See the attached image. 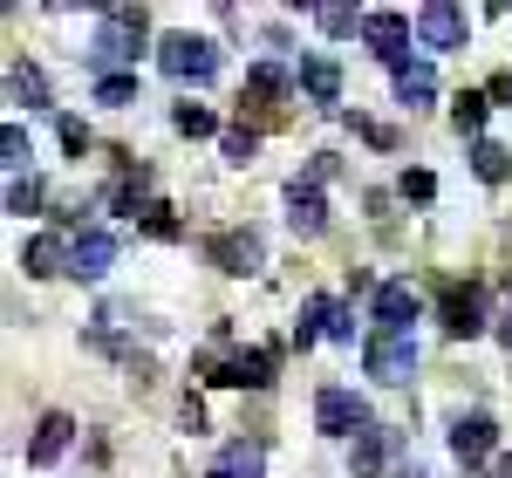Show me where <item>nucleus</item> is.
Returning a JSON list of instances; mask_svg holds the SVG:
<instances>
[{
    "mask_svg": "<svg viewBox=\"0 0 512 478\" xmlns=\"http://www.w3.org/2000/svg\"><path fill=\"white\" fill-rule=\"evenodd\" d=\"M315 28L321 35H349V28H362V14L355 7H315Z\"/></svg>",
    "mask_w": 512,
    "mask_h": 478,
    "instance_id": "c756f323",
    "label": "nucleus"
},
{
    "mask_svg": "<svg viewBox=\"0 0 512 478\" xmlns=\"http://www.w3.org/2000/svg\"><path fill=\"white\" fill-rule=\"evenodd\" d=\"M328 342H355V321H349L342 301H335V315H328Z\"/></svg>",
    "mask_w": 512,
    "mask_h": 478,
    "instance_id": "72a5a7b5",
    "label": "nucleus"
},
{
    "mask_svg": "<svg viewBox=\"0 0 512 478\" xmlns=\"http://www.w3.org/2000/svg\"><path fill=\"white\" fill-rule=\"evenodd\" d=\"M35 205H41V185H35V178H7V212H14V219H28Z\"/></svg>",
    "mask_w": 512,
    "mask_h": 478,
    "instance_id": "cd10ccee",
    "label": "nucleus"
},
{
    "mask_svg": "<svg viewBox=\"0 0 512 478\" xmlns=\"http://www.w3.org/2000/svg\"><path fill=\"white\" fill-rule=\"evenodd\" d=\"M301 89H308L315 103H335V96H342V69H335L328 55H308V62H301Z\"/></svg>",
    "mask_w": 512,
    "mask_h": 478,
    "instance_id": "a211bd4d",
    "label": "nucleus"
},
{
    "mask_svg": "<svg viewBox=\"0 0 512 478\" xmlns=\"http://www.w3.org/2000/svg\"><path fill=\"white\" fill-rule=\"evenodd\" d=\"M212 383H233V390H267L274 383V349H246V356H233Z\"/></svg>",
    "mask_w": 512,
    "mask_h": 478,
    "instance_id": "4468645a",
    "label": "nucleus"
},
{
    "mask_svg": "<svg viewBox=\"0 0 512 478\" xmlns=\"http://www.w3.org/2000/svg\"><path fill=\"white\" fill-rule=\"evenodd\" d=\"M130 96H137V69H123V76H96V103H130Z\"/></svg>",
    "mask_w": 512,
    "mask_h": 478,
    "instance_id": "bb28decb",
    "label": "nucleus"
},
{
    "mask_svg": "<svg viewBox=\"0 0 512 478\" xmlns=\"http://www.w3.org/2000/svg\"><path fill=\"white\" fill-rule=\"evenodd\" d=\"M158 69L171 82H212V76H219V41H205V35H164L158 41Z\"/></svg>",
    "mask_w": 512,
    "mask_h": 478,
    "instance_id": "f03ea898",
    "label": "nucleus"
},
{
    "mask_svg": "<svg viewBox=\"0 0 512 478\" xmlns=\"http://www.w3.org/2000/svg\"><path fill=\"white\" fill-rule=\"evenodd\" d=\"M362 369H369L376 383H410V376H417V342H410V335H390V328H376V335L362 342Z\"/></svg>",
    "mask_w": 512,
    "mask_h": 478,
    "instance_id": "7ed1b4c3",
    "label": "nucleus"
},
{
    "mask_svg": "<svg viewBox=\"0 0 512 478\" xmlns=\"http://www.w3.org/2000/svg\"><path fill=\"white\" fill-rule=\"evenodd\" d=\"M212 260H219L226 274H253V267H260V233H219L212 239Z\"/></svg>",
    "mask_w": 512,
    "mask_h": 478,
    "instance_id": "dca6fc26",
    "label": "nucleus"
},
{
    "mask_svg": "<svg viewBox=\"0 0 512 478\" xmlns=\"http://www.w3.org/2000/svg\"><path fill=\"white\" fill-rule=\"evenodd\" d=\"M396 96L410 103V110H424L437 96V76H431V62H396Z\"/></svg>",
    "mask_w": 512,
    "mask_h": 478,
    "instance_id": "f3484780",
    "label": "nucleus"
},
{
    "mask_svg": "<svg viewBox=\"0 0 512 478\" xmlns=\"http://www.w3.org/2000/svg\"><path fill=\"white\" fill-rule=\"evenodd\" d=\"M110 260H117V233H103V226L76 233V253H69V274H76V280H103V274H110Z\"/></svg>",
    "mask_w": 512,
    "mask_h": 478,
    "instance_id": "f8f14e48",
    "label": "nucleus"
},
{
    "mask_svg": "<svg viewBox=\"0 0 512 478\" xmlns=\"http://www.w3.org/2000/svg\"><path fill=\"white\" fill-rule=\"evenodd\" d=\"M390 478H417V472H390Z\"/></svg>",
    "mask_w": 512,
    "mask_h": 478,
    "instance_id": "e433bc0d",
    "label": "nucleus"
},
{
    "mask_svg": "<svg viewBox=\"0 0 512 478\" xmlns=\"http://www.w3.org/2000/svg\"><path fill=\"white\" fill-rule=\"evenodd\" d=\"M492 328H499V342H506V349H512V308H506V315H499V321H492Z\"/></svg>",
    "mask_w": 512,
    "mask_h": 478,
    "instance_id": "f704fd0d",
    "label": "nucleus"
},
{
    "mask_svg": "<svg viewBox=\"0 0 512 478\" xmlns=\"http://www.w3.org/2000/svg\"><path fill=\"white\" fill-rule=\"evenodd\" d=\"M69 438H76V417H69V410H48L35 424V438H28V465H55V458L69 451Z\"/></svg>",
    "mask_w": 512,
    "mask_h": 478,
    "instance_id": "ddd939ff",
    "label": "nucleus"
},
{
    "mask_svg": "<svg viewBox=\"0 0 512 478\" xmlns=\"http://www.w3.org/2000/svg\"><path fill=\"white\" fill-rule=\"evenodd\" d=\"M219 151H226V164H253V151H260V130H246V123H233V130L219 137Z\"/></svg>",
    "mask_w": 512,
    "mask_h": 478,
    "instance_id": "a878e982",
    "label": "nucleus"
},
{
    "mask_svg": "<svg viewBox=\"0 0 512 478\" xmlns=\"http://www.w3.org/2000/svg\"><path fill=\"white\" fill-rule=\"evenodd\" d=\"M144 226L158 239H178V219H171V205H144Z\"/></svg>",
    "mask_w": 512,
    "mask_h": 478,
    "instance_id": "2f4dec72",
    "label": "nucleus"
},
{
    "mask_svg": "<svg viewBox=\"0 0 512 478\" xmlns=\"http://www.w3.org/2000/svg\"><path fill=\"white\" fill-rule=\"evenodd\" d=\"M437 321H444V335H451V342L485 335V294H478V287H451V294H444V308H437Z\"/></svg>",
    "mask_w": 512,
    "mask_h": 478,
    "instance_id": "6e6552de",
    "label": "nucleus"
},
{
    "mask_svg": "<svg viewBox=\"0 0 512 478\" xmlns=\"http://www.w3.org/2000/svg\"><path fill=\"white\" fill-rule=\"evenodd\" d=\"M171 123H178L185 137H226V130H219V117H212L205 103H178V110H171Z\"/></svg>",
    "mask_w": 512,
    "mask_h": 478,
    "instance_id": "b1692460",
    "label": "nucleus"
},
{
    "mask_svg": "<svg viewBox=\"0 0 512 478\" xmlns=\"http://www.w3.org/2000/svg\"><path fill=\"white\" fill-rule=\"evenodd\" d=\"M396 444H403V431H390V424H369V431L349 444L355 478H383V472H390V458H396Z\"/></svg>",
    "mask_w": 512,
    "mask_h": 478,
    "instance_id": "1a4fd4ad",
    "label": "nucleus"
},
{
    "mask_svg": "<svg viewBox=\"0 0 512 478\" xmlns=\"http://www.w3.org/2000/svg\"><path fill=\"white\" fill-rule=\"evenodd\" d=\"M410 35H417V21H403V14H362V41H369V55H383V62H410Z\"/></svg>",
    "mask_w": 512,
    "mask_h": 478,
    "instance_id": "0eeeda50",
    "label": "nucleus"
},
{
    "mask_svg": "<svg viewBox=\"0 0 512 478\" xmlns=\"http://www.w3.org/2000/svg\"><path fill=\"white\" fill-rule=\"evenodd\" d=\"M485 110H492V96H485V89H465V96H458V103H451V123H458V130H465V137H472L478 123H485Z\"/></svg>",
    "mask_w": 512,
    "mask_h": 478,
    "instance_id": "393cba45",
    "label": "nucleus"
},
{
    "mask_svg": "<svg viewBox=\"0 0 512 478\" xmlns=\"http://www.w3.org/2000/svg\"><path fill=\"white\" fill-rule=\"evenodd\" d=\"M465 35H472L465 7H451V0H431V7H417V48H431V55H451V48H465Z\"/></svg>",
    "mask_w": 512,
    "mask_h": 478,
    "instance_id": "39448f33",
    "label": "nucleus"
},
{
    "mask_svg": "<svg viewBox=\"0 0 512 478\" xmlns=\"http://www.w3.org/2000/svg\"><path fill=\"white\" fill-rule=\"evenodd\" d=\"M7 96L28 103V110H41V103H48V76H41V69H14V76H7Z\"/></svg>",
    "mask_w": 512,
    "mask_h": 478,
    "instance_id": "5701e85b",
    "label": "nucleus"
},
{
    "mask_svg": "<svg viewBox=\"0 0 512 478\" xmlns=\"http://www.w3.org/2000/svg\"><path fill=\"white\" fill-rule=\"evenodd\" d=\"M472 171L485 178V185H506V178H512V151H506V144H492V137H478V144H472Z\"/></svg>",
    "mask_w": 512,
    "mask_h": 478,
    "instance_id": "6ab92c4d",
    "label": "nucleus"
},
{
    "mask_svg": "<svg viewBox=\"0 0 512 478\" xmlns=\"http://www.w3.org/2000/svg\"><path fill=\"white\" fill-rule=\"evenodd\" d=\"M396 192L424 205V199H437V178H431V171H403V185H396Z\"/></svg>",
    "mask_w": 512,
    "mask_h": 478,
    "instance_id": "7c9ffc66",
    "label": "nucleus"
},
{
    "mask_svg": "<svg viewBox=\"0 0 512 478\" xmlns=\"http://www.w3.org/2000/svg\"><path fill=\"white\" fill-rule=\"evenodd\" d=\"M62 151H69V158H82V151H89V130H82V117H62Z\"/></svg>",
    "mask_w": 512,
    "mask_h": 478,
    "instance_id": "473e14b6",
    "label": "nucleus"
},
{
    "mask_svg": "<svg viewBox=\"0 0 512 478\" xmlns=\"http://www.w3.org/2000/svg\"><path fill=\"white\" fill-rule=\"evenodd\" d=\"M369 315H376V328H390V335H410V321L424 315V301H417L410 280H383L376 301H369Z\"/></svg>",
    "mask_w": 512,
    "mask_h": 478,
    "instance_id": "423d86ee",
    "label": "nucleus"
},
{
    "mask_svg": "<svg viewBox=\"0 0 512 478\" xmlns=\"http://www.w3.org/2000/svg\"><path fill=\"white\" fill-rule=\"evenodd\" d=\"M28 158H35V144H28V130H21V123H7V130H0V164H7V171L21 178V171H28Z\"/></svg>",
    "mask_w": 512,
    "mask_h": 478,
    "instance_id": "4be33fe9",
    "label": "nucleus"
},
{
    "mask_svg": "<svg viewBox=\"0 0 512 478\" xmlns=\"http://www.w3.org/2000/svg\"><path fill=\"white\" fill-rule=\"evenodd\" d=\"M315 424L321 431H328V438H362V431H369V403L355 397V390H342V383H328V390H321L315 397Z\"/></svg>",
    "mask_w": 512,
    "mask_h": 478,
    "instance_id": "20e7f679",
    "label": "nucleus"
},
{
    "mask_svg": "<svg viewBox=\"0 0 512 478\" xmlns=\"http://www.w3.org/2000/svg\"><path fill=\"white\" fill-rule=\"evenodd\" d=\"M492 478H512V451H506V458H492Z\"/></svg>",
    "mask_w": 512,
    "mask_h": 478,
    "instance_id": "c9c22d12",
    "label": "nucleus"
},
{
    "mask_svg": "<svg viewBox=\"0 0 512 478\" xmlns=\"http://www.w3.org/2000/svg\"><path fill=\"white\" fill-rule=\"evenodd\" d=\"M287 226L301 239H315L321 226H328V199H321L315 178H294V185H287Z\"/></svg>",
    "mask_w": 512,
    "mask_h": 478,
    "instance_id": "9b49d317",
    "label": "nucleus"
},
{
    "mask_svg": "<svg viewBox=\"0 0 512 478\" xmlns=\"http://www.w3.org/2000/svg\"><path fill=\"white\" fill-rule=\"evenodd\" d=\"M69 253H76V246H62L55 233H35L28 246H21V267H28L35 280H48V274H69Z\"/></svg>",
    "mask_w": 512,
    "mask_h": 478,
    "instance_id": "2eb2a0df",
    "label": "nucleus"
},
{
    "mask_svg": "<svg viewBox=\"0 0 512 478\" xmlns=\"http://www.w3.org/2000/svg\"><path fill=\"white\" fill-rule=\"evenodd\" d=\"M328 315H335V301H328V294H315V301H301V321H294V342H301V349H315L321 335H328Z\"/></svg>",
    "mask_w": 512,
    "mask_h": 478,
    "instance_id": "aec40b11",
    "label": "nucleus"
},
{
    "mask_svg": "<svg viewBox=\"0 0 512 478\" xmlns=\"http://www.w3.org/2000/svg\"><path fill=\"white\" fill-rule=\"evenodd\" d=\"M205 478H260V444H226Z\"/></svg>",
    "mask_w": 512,
    "mask_h": 478,
    "instance_id": "412c9836",
    "label": "nucleus"
},
{
    "mask_svg": "<svg viewBox=\"0 0 512 478\" xmlns=\"http://www.w3.org/2000/svg\"><path fill=\"white\" fill-rule=\"evenodd\" d=\"M246 89H253V96H287V69L260 62V69H246Z\"/></svg>",
    "mask_w": 512,
    "mask_h": 478,
    "instance_id": "c85d7f7f",
    "label": "nucleus"
},
{
    "mask_svg": "<svg viewBox=\"0 0 512 478\" xmlns=\"http://www.w3.org/2000/svg\"><path fill=\"white\" fill-rule=\"evenodd\" d=\"M492 451H499V424L492 417H458L451 424V458L458 465H485Z\"/></svg>",
    "mask_w": 512,
    "mask_h": 478,
    "instance_id": "9d476101",
    "label": "nucleus"
},
{
    "mask_svg": "<svg viewBox=\"0 0 512 478\" xmlns=\"http://www.w3.org/2000/svg\"><path fill=\"white\" fill-rule=\"evenodd\" d=\"M137 55H144V7H110L96 41H89V69L96 76H123L117 62H137Z\"/></svg>",
    "mask_w": 512,
    "mask_h": 478,
    "instance_id": "f257e3e1",
    "label": "nucleus"
}]
</instances>
